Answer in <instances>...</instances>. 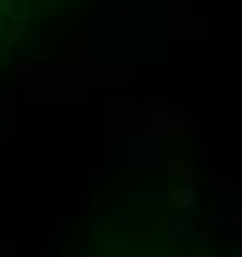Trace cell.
Here are the masks:
<instances>
[{
  "mask_svg": "<svg viewBox=\"0 0 242 257\" xmlns=\"http://www.w3.org/2000/svg\"><path fill=\"white\" fill-rule=\"evenodd\" d=\"M60 0H0V64L15 55V45H25L40 20L55 10Z\"/></svg>",
  "mask_w": 242,
  "mask_h": 257,
  "instance_id": "cell-1",
  "label": "cell"
}]
</instances>
